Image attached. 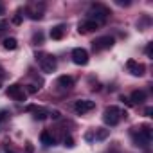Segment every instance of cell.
<instances>
[{"instance_id": "cell-1", "label": "cell", "mask_w": 153, "mask_h": 153, "mask_svg": "<svg viewBox=\"0 0 153 153\" xmlns=\"http://www.w3.org/2000/svg\"><path fill=\"white\" fill-rule=\"evenodd\" d=\"M131 137H133V140L137 142V146H139V144H140V146H148L149 140H151V128L144 124V126H140L139 131H131Z\"/></svg>"}, {"instance_id": "cell-2", "label": "cell", "mask_w": 153, "mask_h": 153, "mask_svg": "<svg viewBox=\"0 0 153 153\" xmlns=\"http://www.w3.org/2000/svg\"><path fill=\"white\" fill-rule=\"evenodd\" d=\"M121 115H123V112H121L117 106H108V108L105 110V114H103V121H105L106 124H110V126H115V124H119Z\"/></svg>"}, {"instance_id": "cell-3", "label": "cell", "mask_w": 153, "mask_h": 153, "mask_svg": "<svg viewBox=\"0 0 153 153\" xmlns=\"http://www.w3.org/2000/svg\"><path fill=\"white\" fill-rule=\"evenodd\" d=\"M40 67H42V70H43V72L51 74V72H54V70H56L58 61H56V58H54V56H51V54H43V56H40Z\"/></svg>"}, {"instance_id": "cell-4", "label": "cell", "mask_w": 153, "mask_h": 153, "mask_svg": "<svg viewBox=\"0 0 153 153\" xmlns=\"http://www.w3.org/2000/svg\"><path fill=\"white\" fill-rule=\"evenodd\" d=\"M112 45H114V38H112V36H99V38H96V40L92 42V49H94L96 52L106 51V49H110Z\"/></svg>"}, {"instance_id": "cell-5", "label": "cell", "mask_w": 153, "mask_h": 153, "mask_svg": "<svg viewBox=\"0 0 153 153\" xmlns=\"http://www.w3.org/2000/svg\"><path fill=\"white\" fill-rule=\"evenodd\" d=\"M6 94H7L9 97H13V99L20 101V103H24V101L27 99L25 92L22 90V87H20L18 83H13V85H9V87H7V90H6Z\"/></svg>"}, {"instance_id": "cell-6", "label": "cell", "mask_w": 153, "mask_h": 153, "mask_svg": "<svg viewBox=\"0 0 153 153\" xmlns=\"http://www.w3.org/2000/svg\"><path fill=\"white\" fill-rule=\"evenodd\" d=\"M108 15H110V9H106V7L101 6V4H96V6H92V13H90V18H88V20H94V22L105 20ZM97 24H99V22H97Z\"/></svg>"}, {"instance_id": "cell-7", "label": "cell", "mask_w": 153, "mask_h": 153, "mask_svg": "<svg viewBox=\"0 0 153 153\" xmlns=\"http://www.w3.org/2000/svg\"><path fill=\"white\" fill-rule=\"evenodd\" d=\"M96 108V103L94 101H90V99H79V101H76L74 103V110L78 112V114H87V112H90V110H94Z\"/></svg>"}, {"instance_id": "cell-8", "label": "cell", "mask_w": 153, "mask_h": 153, "mask_svg": "<svg viewBox=\"0 0 153 153\" xmlns=\"http://www.w3.org/2000/svg\"><path fill=\"white\" fill-rule=\"evenodd\" d=\"M72 61H74L76 65H87V63H88V52H87L85 49H81V47L74 49V51H72Z\"/></svg>"}, {"instance_id": "cell-9", "label": "cell", "mask_w": 153, "mask_h": 153, "mask_svg": "<svg viewBox=\"0 0 153 153\" xmlns=\"http://www.w3.org/2000/svg\"><path fill=\"white\" fill-rule=\"evenodd\" d=\"M126 68H128V72H130L131 76H137V78H140V76L144 74V70H146V67H144L142 63L135 61V59H128V61H126Z\"/></svg>"}, {"instance_id": "cell-10", "label": "cell", "mask_w": 153, "mask_h": 153, "mask_svg": "<svg viewBox=\"0 0 153 153\" xmlns=\"http://www.w3.org/2000/svg\"><path fill=\"white\" fill-rule=\"evenodd\" d=\"M97 27H99V24H97V22H94V20H87V22H83V24H79V27H78V31H79L81 34H87V33H92V31H97Z\"/></svg>"}, {"instance_id": "cell-11", "label": "cell", "mask_w": 153, "mask_h": 153, "mask_svg": "<svg viewBox=\"0 0 153 153\" xmlns=\"http://www.w3.org/2000/svg\"><path fill=\"white\" fill-rule=\"evenodd\" d=\"M130 101H131V105H140V103H144V101H146V92H144V90H135V92H131Z\"/></svg>"}, {"instance_id": "cell-12", "label": "cell", "mask_w": 153, "mask_h": 153, "mask_svg": "<svg viewBox=\"0 0 153 153\" xmlns=\"http://www.w3.org/2000/svg\"><path fill=\"white\" fill-rule=\"evenodd\" d=\"M58 87H61V88H72L74 87V79L70 78V76H59V78H58Z\"/></svg>"}, {"instance_id": "cell-13", "label": "cell", "mask_w": 153, "mask_h": 153, "mask_svg": "<svg viewBox=\"0 0 153 153\" xmlns=\"http://www.w3.org/2000/svg\"><path fill=\"white\" fill-rule=\"evenodd\" d=\"M63 34H65V27H63V25H54V27L51 29V38H52V40H61Z\"/></svg>"}, {"instance_id": "cell-14", "label": "cell", "mask_w": 153, "mask_h": 153, "mask_svg": "<svg viewBox=\"0 0 153 153\" xmlns=\"http://www.w3.org/2000/svg\"><path fill=\"white\" fill-rule=\"evenodd\" d=\"M40 139H42V144H45V146H54V142H56V139L52 137L51 131H42Z\"/></svg>"}, {"instance_id": "cell-15", "label": "cell", "mask_w": 153, "mask_h": 153, "mask_svg": "<svg viewBox=\"0 0 153 153\" xmlns=\"http://www.w3.org/2000/svg\"><path fill=\"white\" fill-rule=\"evenodd\" d=\"M16 47H18L16 38H6V40H4V49H6V51H15Z\"/></svg>"}, {"instance_id": "cell-16", "label": "cell", "mask_w": 153, "mask_h": 153, "mask_svg": "<svg viewBox=\"0 0 153 153\" xmlns=\"http://www.w3.org/2000/svg\"><path fill=\"white\" fill-rule=\"evenodd\" d=\"M108 135H110V130H106V128H97L96 133H94V139H97V140H105Z\"/></svg>"}, {"instance_id": "cell-17", "label": "cell", "mask_w": 153, "mask_h": 153, "mask_svg": "<svg viewBox=\"0 0 153 153\" xmlns=\"http://www.w3.org/2000/svg\"><path fill=\"white\" fill-rule=\"evenodd\" d=\"M47 115H49V112L45 108H36L34 110V119L36 121H43V119H47Z\"/></svg>"}, {"instance_id": "cell-18", "label": "cell", "mask_w": 153, "mask_h": 153, "mask_svg": "<svg viewBox=\"0 0 153 153\" xmlns=\"http://www.w3.org/2000/svg\"><path fill=\"white\" fill-rule=\"evenodd\" d=\"M63 142H65V146H67V148H74V139H72L70 135H67Z\"/></svg>"}, {"instance_id": "cell-19", "label": "cell", "mask_w": 153, "mask_h": 153, "mask_svg": "<svg viewBox=\"0 0 153 153\" xmlns=\"http://www.w3.org/2000/svg\"><path fill=\"white\" fill-rule=\"evenodd\" d=\"M38 88H40V87H36V85H29V87H27V94H36Z\"/></svg>"}, {"instance_id": "cell-20", "label": "cell", "mask_w": 153, "mask_h": 153, "mask_svg": "<svg viewBox=\"0 0 153 153\" xmlns=\"http://www.w3.org/2000/svg\"><path fill=\"white\" fill-rule=\"evenodd\" d=\"M13 24H15V25H20V24H22V16H20V15H15V16H13Z\"/></svg>"}, {"instance_id": "cell-21", "label": "cell", "mask_w": 153, "mask_h": 153, "mask_svg": "<svg viewBox=\"0 0 153 153\" xmlns=\"http://www.w3.org/2000/svg\"><path fill=\"white\" fill-rule=\"evenodd\" d=\"M121 101H123L126 106H133V105H131V101H130V97H124V96H123V97H121Z\"/></svg>"}, {"instance_id": "cell-22", "label": "cell", "mask_w": 153, "mask_h": 153, "mask_svg": "<svg viewBox=\"0 0 153 153\" xmlns=\"http://www.w3.org/2000/svg\"><path fill=\"white\" fill-rule=\"evenodd\" d=\"M34 42H38V43H42V42H43V36H42V33L34 34Z\"/></svg>"}, {"instance_id": "cell-23", "label": "cell", "mask_w": 153, "mask_h": 153, "mask_svg": "<svg viewBox=\"0 0 153 153\" xmlns=\"http://www.w3.org/2000/svg\"><path fill=\"white\" fill-rule=\"evenodd\" d=\"M151 114H153V108H151V106H148V108L144 110V115H148V117H151Z\"/></svg>"}, {"instance_id": "cell-24", "label": "cell", "mask_w": 153, "mask_h": 153, "mask_svg": "<svg viewBox=\"0 0 153 153\" xmlns=\"http://www.w3.org/2000/svg\"><path fill=\"white\" fill-rule=\"evenodd\" d=\"M151 45H153V43H148V45H146V56H151Z\"/></svg>"}, {"instance_id": "cell-25", "label": "cell", "mask_w": 153, "mask_h": 153, "mask_svg": "<svg viewBox=\"0 0 153 153\" xmlns=\"http://www.w3.org/2000/svg\"><path fill=\"white\" fill-rule=\"evenodd\" d=\"M51 115H52V119H59V117H61V114H59L58 110H54V112H52Z\"/></svg>"}, {"instance_id": "cell-26", "label": "cell", "mask_w": 153, "mask_h": 153, "mask_svg": "<svg viewBox=\"0 0 153 153\" xmlns=\"http://www.w3.org/2000/svg\"><path fill=\"white\" fill-rule=\"evenodd\" d=\"M25 149H27V153H33V151H34V148H33V144H31V142H27Z\"/></svg>"}, {"instance_id": "cell-27", "label": "cell", "mask_w": 153, "mask_h": 153, "mask_svg": "<svg viewBox=\"0 0 153 153\" xmlns=\"http://www.w3.org/2000/svg\"><path fill=\"white\" fill-rule=\"evenodd\" d=\"M85 139H87V140H92V139H94V133H92V131H88V133L85 135Z\"/></svg>"}, {"instance_id": "cell-28", "label": "cell", "mask_w": 153, "mask_h": 153, "mask_svg": "<svg viewBox=\"0 0 153 153\" xmlns=\"http://www.w3.org/2000/svg\"><path fill=\"white\" fill-rule=\"evenodd\" d=\"M117 4L119 6H130V2H123V0H117Z\"/></svg>"}, {"instance_id": "cell-29", "label": "cell", "mask_w": 153, "mask_h": 153, "mask_svg": "<svg viewBox=\"0 0 153 153\" xmlns=\"http://www.w3.org/2000/svg\"><path fill=\"white\" fill-rule=\"evenodd\" d=\"M4 13H6V9H4V6H2V4H0V15H4Z\"/></svg>"}, {"instance_id": "cell-30", "label": "cell", "mask_w": 153, "mask_h": 153, "mask_svg": "<svg viewBox=\"0 0 153 153\" xmlns=\"http://www.w3.org/2000/svg\"><path fill=\"white\" fill-rule=\"evenodd\" d=\"M6 117V112H0V123H2V119Z\"/></svg>"}, {"instance_id": "cell-31", "label": "cell", "mask_w": 153, "mask_h": 153, "mask_svg": "<svg viewBox=\"0 0 153 153\" xmlns=\"http://www.w3.org/2000/svg\"><path fill=\"white\" fill-rule=\"evenodd\" d=\"M4 27H6V24H0V33H4Z\"/></svg>"}, {"instance_id": "cell-32", "label": "cell", "mask_w": 153, "mask_h": 153, "mask_svg": "<svg viewBox=\"0 0 153 153\" xmlns=\"http://www.w3.org/2000/svg\"><path fill=\"white\" fill-rule=\"evenodd\" d=\"M0 78H4V68L0 67Z\"/></svg>"}, {"instance_id": "cell-33", "label": "cell", "mask_w": 153, "mask_h": 153, "mask_svg": "<svg viewBox=\"0 0 153 153\" xmlns=\"http://www.w3.org/2000/svg\"><path fill=\"white\" fill-rule=\"evenodd\" d=\"M7 153H15V151H7Z\"/></svg>"}]
</instances>
